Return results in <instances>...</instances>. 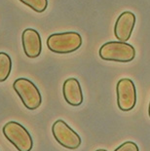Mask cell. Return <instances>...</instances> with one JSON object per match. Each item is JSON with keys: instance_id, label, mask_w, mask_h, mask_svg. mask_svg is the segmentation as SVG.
<instances>
[{"instance_id": "9c48e42d", "label": "cell", "mask_w": 150, "mask_h": 151, "mask_svg": "<svg viewBox=\"0 0 150 151\" xmlns=\"http://www.w3.org/2000/svg\"><path fill=\"white\" fill-rule=\"evenodd\" d=\"M62 94L65 101L72 106H79L83 102V92L76 78L66 79L62 86Z\"/></svg>"}, {"instance_id": "3957f363", "label": "cell", "mask_w": 150, "mask_h": 151, "mask_svg": "<svg viewBox=\"0 0 150 151\" xmlns=\"http://www.w3.org/2000/svg\"><path fill=\"white\" fill-rule=\"evenodd\" d=\"M3 134L18 151H30L33 146V140L30 134L18 122L10 121L4 125Z\"/></svg>"}, {"instance_id": "7a4b0ae2", "label": "cell", "mask_w": 150, "mask_h": 151, "mask_svg": "<svg viewBox=\"0 0 150 151\" xmlns=\"http://www.w3.org/2000/svg\"><path fill=\"white\" fill-rule=\"evenodd\" d=\"M82 45V37L75 31H66L51 34L47 39V46L56 54H70L77 51Z\"/></svg>"}, {"instance_id": "30bf717a", "label": "cell", "mask_w": 150, "mask_h": 151, "mask_svg": "<svg viewBox=\"0 0 150 151\" xmlns=\"http://www.w3.org/2000/svg\"><path fill=\"white\" fill-rule=\"evenodd\" d=\"M12 69V60L7 53L0 52V82L8 79Z\"/></svg>"}, {"instance_id": "6da1fadb", "label": "cell", "mask_w": 150, "mask_h": 151, "mask_svg": "<svg viewBox=\"0 0 150 151\" xmlns=\"http://www.w3.org/2000/svg\"><path fill=\"white\" fill-rule=\"evenodd\" d=\"M101 60L116 63H130L135 60L136 49L133 45L123 41H109L98 51Z\"/></svg>"}, {"instance_id": "5bb4252c", "label": "cell", "mask_w": 150, "mask_h": 151, "mask_svg": "<svg viewBox=\"0 0 150 151\" xmlns=\"http://www.w3.org/2000/svg\"><path fill=\"white\" fill-rule=\"evenodd\" d=\"M95 151H107V150H105V149H98V150H95Z\"/></svg>"}, {"instance_id": "4fadbf2b", "label": "cell", "mask_w": 150, "mask_h": 151, "mask_svg": "<svg viewBox=\"0 0 150 151\" xmlns=\"http://www.w3.org/2000/svg\"><path fill=\"white\" fill-rule=\"evenodd\" d=\"M148 114H149V117H150V102H149V107H148Z\"/></svg>"}, {"instance_id": "8992f818", "label": "cell", "mask_w": 150, "mask_h": 151, "mask_svg": "<svg viewBox=\"0 0 150 151\" xmlns=\"http://www.w3.org/2000/svg\"><path fill=\"white\" fill-rule=\"evenodd\" d=\"M117 104L120 110L131 111L136 104V89L133 80L122 78L116 85Z\"/></svg>"}, {"instance_id": "7c38bea8", "label": "cell", "mask_w": 150, "mask_h": 151, "mask_svg": "<svg viewBox=\"0 0 150 151\" xmlns=\"http://www.w3.org/2000/svg\"><path fill=\"white\" fill-rule=\"evenodd\" d=\"M114 151H139L138 144L133 141H126L118 146Z\"/></svg>"}, {"instance_id": "277c9868", "label": "cell", "mask_w": 150, "mask_h": 151, "mask_svg": "<svg viewBox=\"0 0 150 151\" xmlns=\"http://www.w3.org/2000/svg\"><path fill=\"white\" fill-rule=\"evenodd\" d=\"M13 88L27 109L35 110L41 105L42 97H41L39 90H38L36 85L29 79H16L14 84H13Z\"/></svg>"}, {"instance_id": "8fae6325", "label": "cell", "mask_w": 150, "mask_h": 151, "mask_svg": "<svg viewBox=\"0 0 150 151\" xmlns=\"http://www.w3.org/2000/svg\"><path fill=\"white\" fill-rule=\"evenodd\" d=\"M20 1L37 13H43L48 7V0H20Z\"/></svg>"}, {"instance_id": "52a82bcc", "label": "cell", "mask_w": 150, "mask_h": 151, "mask_svg": "<svg viewBox=\"0 0 150 151\" xmlns=\"http://www.w3.org/2000/svg\"><path fill=\"white\" fill-rule=\"evenodd\" d=\"M136 22V15L133 12H123L118 17L115 22V27H114V35L117 38V40L127 42L133 33Z\"/></svg>"}, {"instance_id": "ba28073f", "label": "cell", "mask_w": 150, "mask_h": 151, "mask_svg": "<svg viewBox=\"0 0 150 151\" xmlns=\"http://www.w3.org/2000/svg\"><path fill=\"white\" fill-rule=\"evenodd\" d=\"M22 43L25 56L35 59L39 57L42 51V41L39 32L33 28H27L22 34Z\"/></svg>"}, {"instance_id": "5b68a950", "label": "cell", "mask_w": 150, "mask_h": 151, "mask_svg": "<svg viewBox=\"0 0 150 151\" xmlns=\"http://www.w3.org/2000/svg\"><path fill=\"white\" fill-rule=\"evenodd\" d=\"M52 133L60 145L66 149L74 150L81 145L80 136L63 120H58L53 124Z\"/></svg>"}]
</instances>
